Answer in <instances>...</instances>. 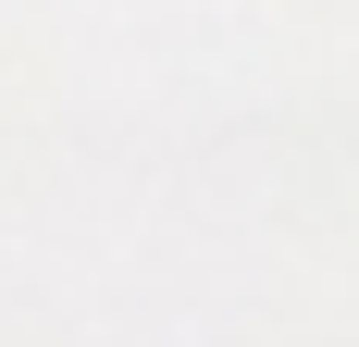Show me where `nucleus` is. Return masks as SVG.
Listing matches in <instances>:
<instances>
[]
</instances>
